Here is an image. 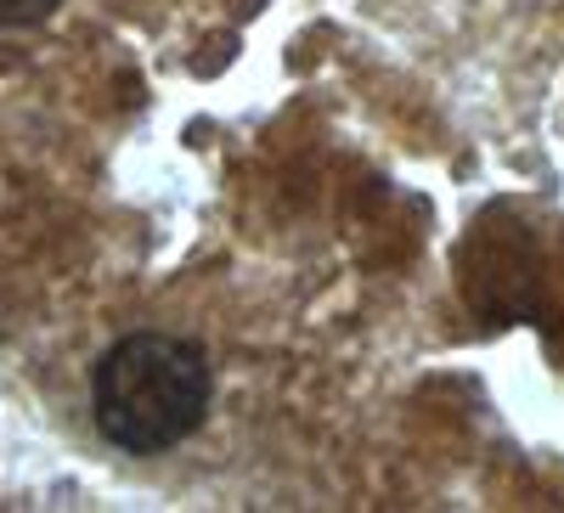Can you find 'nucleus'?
I'll list each match as a JSON object with an SVG mask.
<instances>
[{
    "instance_id": "nucleus-1",
    "label": "nucleus",
    "mask_w": 564,
    "mask_h": 513,
    "mask_svg": "<svg viewBox=\"0 0 564 513\" xmlns=\"http://www.w3.org/2000/svg\"><path fill=\"white\" fill-rule=\"evenodd\" d=\"M215 372L193 339L130 334L90 372V412L119 451H170L204 424Z\"/></svg>"
},
{
    "instance_id": "nucleus-2",
    "label": "nucleus",
    "mask_w": 564,
    "mask_h": 513,
    "mask_svg": "<svg viewBox=\"0 0 564 513\" xmlns=\"http://www.w3.org/2000/svg\"><path fill=\"white\" fill-rule=\"evenodd\" d=\"M63 0H0V29H23V23H40L52 18Z\"/></svg>"
}]
</instances>
